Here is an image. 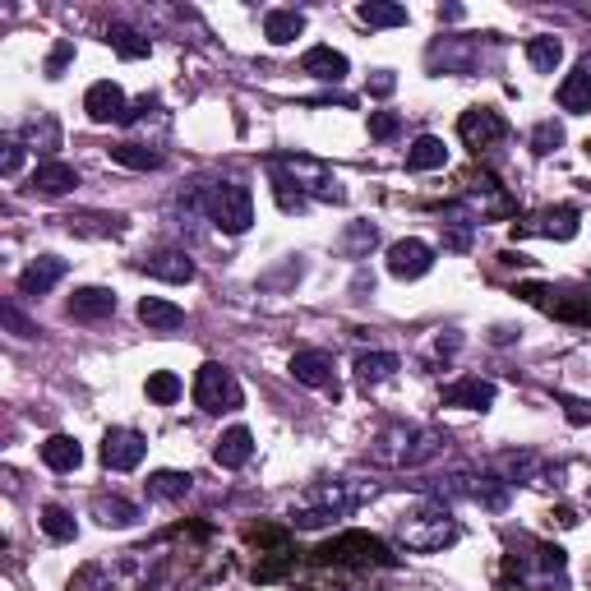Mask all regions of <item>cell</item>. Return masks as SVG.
Returning a JSON list of instances; mask_svg holds the SVG:
<instances>
[{
	"label": "cell",
	"mask_w": 591,
	"mask_h": 591,
	"mask_svg": "<svg viewBox=\"0 0 591 591\" xmlns=\"http://www.w3.org/2000/svg\"><path fill=\"white\" fill-rule=\"evenodd\" d=\"M194 402H199V411H208V416H222V411H241L245 393H241V384H236V374H231L227 365L208 361V365H199V374H194Z\"/></svg>",
	"instance_id": "cell-5"
},
{
	"label": "cell",
	"mask_w": 591,
	"mask_h": 591,
	"mask_svg": "<svg viewBox=\"0 0 591 591\" xmlns=\"http://www.w3.org/2000/svg\"><path fill=\"white\" fill-rule=\"evenodd\" d=\"M139 319L148 324V333H176V328L185 324V310L162 301V296H144V301H139Z\"/></svg>",
	"instance_id": "cell-21"
},
{
	"label": "cell",
	"mask_w": 591,
	"mask_h": 591,
	"mask_svg": "<svg viewBox=\"0 0 591 591\" xmlns=\"http://www.w3.org/2000/svg\"><path fill=\"white\" fill-rule=\"evenodd\" d=\"M194 204L204 208L208 218L218 222V231H227V236H245L254 222V199H250V190L236 181L204 185V190L194 194Z\"/></svg>",
	"instance_id": "cell-2"
},
{
	"label": "cell",
	"mask_w": 591,
	"mask_h": 591,
	"mask_svg": "<svg viewBox=\"0 0 591 591\" xmlns=\"http://www.w3.org/2000/svg\"><path fill=\"white\" fill-rule=\"evenodd\" d=\"M513 236H555V241H573V236H578V208L573 204L541 208L536 218L513 222Z\"/></svg>",
	"instance_id": "cell-8"
},
{
	"label": "cell",
	"mask_w": 591,
	"mask_h": 591,
	"mask_svg": "<svg viewBox=\"0 0 591 591\" xmlns=\"http://www.w3.org/2000/svg\"><path fill=\"white\" fill-rule=\"evenodd\" d=\"M301 33H305L301 10H268L264 14V37L273 42V47H287V42H296Z\"/></svg>",
	"instance_id": "cell-22"
},
{
	"label": "cell",
	"mask_w": 591,
	"mask_h": 591,
	"mask_svg": "<svg viewBox=\"0 0 591 591\" xmlns=\"http://www.w3.org/2000/svg\"><path fill=\"white\" fill-rule=\"evenodd\" d=\"M70 319H79V324H97V319H111L116 314V291L107 287H79L70 296Z\"/></svg>",
	"instance_id": "cell-12"
},
{
	"label": "cell",
	"mask_w": 591,
	"mask_h": 591,
	"mask_svg": "<svg viewBox=\"0 0 591 591\" xmlns=\"http://www.w3.org/2000/svg\"><path fill=\"white\" fill-rule=\"evenodd\" d=\"M296 568V550H278V555H259L254 564V582H278Z\"/></svg>",
	"instance_id": "cell-35"
},
{
	"label": "cell",
	"mask_w": 591,
	"mask_h": 591,
	"mask_svg": "<svg viewBox=\"0 0 591 591\" xmlns=\"http://www.w3.org/2000/svg\"><path fill=\"white\" fill-rule=\"evenodd\" d=\"M291 374L305 388H333V356L328 351H296L291 356Z\"/></svg>",
	"instance_id": "cell-18"
},
{
	"label": "cell",
	"mask_w": 591,
	"mask_h": 591,
	"mask_svg": "<svg viewBox=\"0 0 591 591\" xmlns=\"http://www.w3.org/2000/svg\"><path fill=\"white\" fill-rule=\"evenodd\" d=\"M495 393L499 388L490 379H458L453 388H444V407H462V411H490L495 407Z\"/></svg>",
	"instance_id": "cell-13"
},
{
	"label": "cell",
	"mask_w": 591,
	"mask_h": 591,
	"mask_svg": "<svg viewBox=\"0 0 591 591\" xmlns=\"http://www.w3.org/2000/svg\"><path fill=\"white\" fill-rule=\"evenodd\" d=\"M42 462H47L51 471H74L79 462H84V448H79V439H70V435H51L47 444H42Z\"/></svg>",
	"instance_id": "cell-25"
},
{
	"label": "cell",
	"mask_w": 591,
	"mask_h": 591,
	"mask_svg": "<svg viewBox=\"0 0 591 591\" xmlns=\"http://www.w3.org/2000/svg\"><path fill=\"white\" fill-rule=\"evenodd\" d=\"M527 61L536 65L541 74H555L559 61H564V42H559V37H531V42H527Z\"/></svg>",
	"instance_id": "cell-31"
},
{
	"label": "cell",
	"mask_w": 591,
	"mask_h": 591,
	"mask_svg": "<svg viewBox=\"0 0 591 591\" xmlns=\"http://www.w3.org/2000/svg\"><path fill=\"white\" fill-rule=\"evenodd\" d=\"M374 245H379V231L370 227V222H356V227L347 231V241H342V250L351 254V259H361L365 250H374Z\"/></svg>",
	"instance_id": "cell-37"
},
{
	"label": "cell",
	"mask_w": 591,
	"mask_h": 591,
	"mask_svg": "<svg viewBox=\"0 0 591 591\" xmlns=\"http://www.w3.org/2000/svg\"><path fill=\"white\" fill-rule=\"evenodd\" d=\"M107 42L116 47V56H121V61H144L148 51H153V42H148L144 33H134L130 24H111L107 28Z\"/></svg>",
	"instance_id": "cell-28"
},
{
	"label": "cell",
	"mask_w": 591,
	"mask_h": 591,
	"mask_svg": "<svg viewBox=\"0 0 591 591\" xmlns=\"http://www.w3.org/2000/svg\"><path fill=\"white\" fill-rule=\"evenodd\" d=\"M84 111H88V121H97V125H107V121H121L125 125V116H130L121 84H111V79H102V84L88 88Z\"/></svg>",
	"instance_id": "cell-11"
},
{
	"label": "cell",
	"mask_w": 591,
	"mask_h": 591,
	"mask_svg": "<svg viewBox=\"0 0 591 591\" xmlns=\"http://www.w3.org/2000/svg\"><path fill=\"white\" fill-rule=\"evenodd\" d=\"M97 522H102V527H134V518H139V508L130 504V499H97Z\"/></svg>",
	"instance_id": "cell-33"
},
{
	"label": "cell",
	"mask_w": 591,
	"mask_h": 591,
	"mask_svg": "<svg viewBox=\"0 0 591 591\" xmlns=\"http://www.w3.org/2000/svg\"><path fill=\"white\" fill-rule=\"evenodd\" d=\"M559 144H564V130H559L555 121H541L536 130H531V148H536L541 157H545V153H555Z\"/></svg>",
	"instance_id": "cell-38"
},
{
	"label": "cell",
	"mask_w": 591,
	"mask_h": 591,
	"mask_svg": "<svg viewBox=\"0 0 591 591\" xmlns=\"http://www.w3.org/2000/svg\"><path fill=\"white\" fill-rule=\"evenodd\" d=\"M111 162H121V167H130V171H157L162 167V153L148 144H116L111 148Z\"/></svg>",
	"instance_id": "cell-30"
},
{
	"label": "cell",
	"mask_w": 591,
	"mask_h": 591,
	"mask_svg": "<svg viewBox=\"0 0 591 591\" xmlns=\"http://www.w3.org/2000/svg\"><path fill=\"white\" fill-rule=\"evenodd\" d=\"M70 61H74V42H70V37H61V42L51 47V56H47V79H61Z\"/></svg>",
	"instance_id": "cell-39"
},
{
	"label": "cell",
	"mask_w": 591,
	"mask_h": 591,
	"mask_svg": "<svg viewBox=\"0 0 591 591\" xmlns=\"http://www.w3.org/2000/svg\"><path fill=\"white\" fill-rule=\"evenodd\" d=\"M144 485H148V499H167V504H176V499L190 495L194 476H185V471H153Z\"/></svg>",
	"instance_id": "cell-27"
},
{
	"label": "cell",
	"mask_w": 591,
	"mask_h": 591,
	"mask_svg": "<svg viewBox=\"0 0 591 591\" xmlns=\"http://www.w3.org/2000/svg\"><path fill=\"white\" fill-rule=\"evenodd\" d=\"M398 88V79H393V70H374V79H370V93L374 97H388Z\"/></svg>",
	"instance_id": "cell-44"
},
{
	"label": "cell",
	"mask_w": 591,
	"mask_h": 591,
	"mask_svg": "<svg viewBox=\"0 0 591 591\" xmlns=\"http://www.w3.org/2000/svg\"><path fill=\"white\" fill-rule=\"evenodd\" d=\"M148 278H162V282H194V259L185 250H157L139 259Z\"/></svg>",
	"instance_id": "cell-14"
},
{
	"label": "cell",
	"mask_w": 591,
	"mask_h": 591,
	"mask_svg": "<svg viewBox=\"0 0 591 591\" xmlns=\"http://www.w3.org/2000/svg\"><path fill=\"white\" fill-rule=\"evenodd\" d=\"M144 453H148V444L139 430H107V439H102V462L111 471H134L144 462Z\"/></svg>",
	"instance_id": "cell-10"
},
{
	"label": "cell",
	"mask_w": 591,
	"mask_h": 591,
	"mask_svg": "<svg viewBox=\"0 0 591 591\" xmlns=\"http://www.w3.org/2000/svg\"><path fill=\"white\" fill-rule=\"evenodd\" d=\"M65 278V259H56V254H42V259H33V264L19 273V291L24 296H47L56 282Z\"/></svg>",
	"instance_id": "cell-17"
},
{
	"label": "cell",
	"mask_w": 591,
	"mask_h": 591,
	"mask_svg": "<svg viewBox=\"0 0 591 591\" xmlns=\"http://www.w3.org/2000/svg\"><path fill=\"white\" fill-rule=\"evenodd\" d=\"M42 531H47L51 541H74L79 536V522H74V513L70 508H61V504H47L42 508Z\"/></svg>",
	"instance_id": "cell-32"
},
{
	"label": "cell",
	"mask_w": 591,
	"mask_h": 591,
	"mask_svg": "<svg viewBox=\"0 0 591 591\" xmlns=\"http://www.w3.org/2000/svg\"><path fill=\"white\" fill-rule=\"evenodd\" d=\"M444 218L448 222H439L444 227V245L448 250H471V231H476V213H467V208H458V204H448L444 208Z\"/></svg>",
	"instance_id": "cell-23"
},
{
	"label": "cell",
	"mask_w": 591,
	"mask_h": 591,
	"mask_svg": "<svg viewBox=\"0 0 591 591\" xmlns=\"http://www.w3.org/2000/svg\"><path fill=\"white\" fill-rule=\"evenodd\" d=\"M314 568H398V555L370 531H342L319 550H310Z\"/></svg>",
	"instance_id": "cell-1"
},
{
	"label": "cell",
	"mask_w": 591,
	"mask_h": 591,
	"mask_svg": "<svg viewBox=\"0 0 591 591\" xmlns=\"http://www.w3.org/2000/svg\"><path fill=\"white\" fill-rule=\"evenodd\" d=\"M250 453H254V435L245 430V425H231L227 435L218 439V448H213V462H218V467H227V471H236V467H245V462H250Z\"/></svg>",
	"instance_id": "cell-20"
},
{
	"label": "cell",
	"mask_w": 591,
	"mask_h": 591,
	"mask_svg": "<svg viewBox=\"0 0 591 591\" xmlns=\"http://www.w3.org/2000/svg\"><path fill=\"white\" fill-rule=\"evenodd\" d=\"M28 139H33V144H47V153H51V148L61 144V125L51 121V116H42V121L28 125Z\"/></svg>",
	"instance_id": "cell-40"
},
{
	"label": "cell",
	"mask_w": 591,
	"mask_h": 591,
	"mask_svg": "<svg viewBox=\"0 0 591 591\" xmlns=\"http://www.w3.org/2000/svg\"><path fill=\"white\" fill-rule=\"evenodd\" d=\"M301 70L314 74V79H324V84H342L351 65H347V56H342V51H333V47H310L301 56Z\"/></svg>",
	"instance_id": "cell-19"
},
{
	"label": "cell",
	"mask_w": 591,
	"mask_h": 591,
	"mask_svg": "<svg viewBox=\"0 0 591 591\" xmlns=\"http://www.w3.org/2000/svg\"><path fill=\"white\" fill-rule=\"evenodd\" d=\"M444 162H448V148L435 134H421V139L407 148V171H435V167H444Z\"/></svg>",
	"instance_id": "cell-26"
},
{
	"label": "cell",
	"mask_w": 591,
	"mask_h": 591,
	"mask_svg": "<svg viewBox=\"0 0 591 591\" xmlns=\"http://www.w3.org/2000/svg\"><path fill=\"white\" fill-rule=\"evenodd\" d=\"M0 319H5V328H10L14 338H33V333H37V328H33V324H28L24 314L14 310V305H5V310H0Z\"/></svg>",
	"instance_id": "cell-43"
},
{
	"label": "cell",
	"mask_w": 591,
	"mask_h": 591,
	"mask_svg": "<svg viewBox=\"0 0 591 591\" xmlns=\"http://www.w3.org/2000/svg\"><path fill=\"white\" fill-rule=\"evenodd\" d=\"M513 296H522L527 305L545 310L550 319H564V324L591 328V291H568V287H545V282H518Z\"/></svg>",
	"instance_id": "cell-4"
},
{
	"label": "cell",
	"mask_w": 591,
	"mask_h": 591,
	"mask_svg": "<svg viewBox=\"0 0 591 591\" xmlns=\"http://www.w3.org/2000/svg\"><path fill=\"white\" fill-rule=\"evenodd\" d=\"M536 564H541V573H564V550L559 545H536Z\"/></svg>",
	"instance_id": "cell-42"
},
{
	"label": "cell",
	"mask_w": 591,
	"mask_h": 591,
	"mask_svg": "<svg viewBox=\"0 0 591 591\" xmlns=\"http://www.w3.org/2000/svg\"><path fill=\"white\" fill-rule=\"evenodd\" d=\"M430 268H435V250H430L425 241H416V236L388 245V273H393L398 282H416V278H425Z\"/></svg>",
	"instance_id": "cell-9"
},
{
	"label": "cell",
	"mask_w": 591,
	"mask_h": 591,
	"mask_svg": "<svg viewBox=\"0 0 591 591\" xmlns=\"http://www.w3.org/2000/svg\"><path fill=\"white\" fill-rule=\"evenodd\" d=\"M393 370H398L393 351H365L361 361H356V384L374 388V384H384V379H393Z\"/></svg>",
	"instance_id": "cell-24"
},
{
	"label": "cell",
	"mask_w": 591,
	"mask_h": 591,
	"mask_svg": "<svg viewBox=\"0 0 591 591\" xmlns=\"http://www.w3.org/2000/svg\"><path fill=\"white\" fill-rule=\"evenodd\" d=\"M74 185H79V171H74L70 162H56V157L37 162V171H33V190H37V194H47V199H61V194H70Z\"/></svg>",
	"instance_id": "cell-16"
},
{
	"label": "cell",
	"mask_w": 591,
	"mask_h": 591,
	"mask_svg": "<svg viewBox=\"0 0 591 591\" xmlns=\"http://www.w3.org/2000/svg\"><path fill=\"white\" fill-rule=\"evenodd\" d=\"M181 398V379L171 370H153L148 374V402H157V407H171V402Z\"/></svg>",
	"instance_id": "cell-36"
},
{
	"label": "cell",
	"mask_w": 591,
	"mask_h": 591,
	"mask_svg": "<svg viewBox=\"0 0 591 591\" xmlns=\"http://www.w3.org/2000/svg\"><path fill=\"white\" fill-rule=\"evenodd\" d=\"M398 536H402L407 550H416V555H435V550H444V545L458 541V522L448 518L444 508H430V513L402 518L398 522Z\"/></svg>",
	"instance_id": "cell-6"
},
{
	"label": "cell",
	"mask_w": 591,
	"mask_h": 591,
	"mask_svg": "<svg viewBox=\"0 0 591 591\" xmlns=\"http://www.w3.org/2000/svg\"><path fill=\"white\" fill-rule=\"evenodd\" d=\"M268 176L296 185L301 199H305V190H310L314 199H324V204H342V199H347L338 176H328V167L324 162H314V157H273V162H268Z\"/></svg>",
	"instance_id": "cell-3"
},
{
	"label": "cell",
	"mask_w": 591,
	"mask_h": 591,
	"mask_svg": "<svg viewBox=\"0 0 591 591\" xmlns=\"http://www.w3.org/2000/svg\"><path fill=\"white\" fill-rule=\"evenodd\" d=\"M559 107L573 111V116L591 111V51L582 56L578 65H573V74H568L564 84H559Z\"/></svg>",
	"instance_id": "cell-15"
},
{
	"label": "cell",
	"mask_w": 591,
	"mask_h": 591,
	"mask_svg": "<svg viewBox=\"0 0 591 591\" xmlns=\"http://www.w3.org/2000/svg\"><path fill=\"white\" fill-rule=\"evenodd\" d=\"M19 167H24V144H5V162H0V171H5V176H14Z\"/></svg>",
	"instance_id": "cell-45"
},
{
	"label": "cell",
	"mask_w": 591,
	"mask_h": 591,
	"mask_svg": "<svg viewBox=\"0 0 591 591\" xmlns=\"http://www.w3.org/2000/svg\"><path fill=\"white\" fill-rule=\"evenodd\" d=\"M245 541H250L259 555H278V550H291V531L287 527H268V522H254V527H245Z\"/></svg>",
	"instance_id": "cell-29"
},
{
	"label": "cell",
	"mask_w": 591,
	"mask_h": 591,
	"mask_svg": "<svg viewBox=\"0 0 591 591\" xmlns=\"http://www.w3.org/2000/svg\"><path fill=\"white\" fill-rule=\"evenodd\" d=\"M458 134H462V144L481 157V153H490V148H499L508 139V121L495 107H471L458 116Z\"/></svg>",
	"instance_id": "cell-7"
},
{
	"label": "cell",
	"mask_w": 591,
	"mask_h": 591,
	"mask_svg": "<svg viewBox=\"0 0 591 591\" xmlns=\"http://www.w3.org/2000/svg\"><path fill=\"white\" fill-rule=\"evenodd\" d=\"M356 19L370 28H398V24H407V10L402 5H384V0H370V5L356 10Z\"/></svg>",
	"instance_id": "cell-34"
},
{
	"label": "cell",
	"mask_w": 591,
	"mask_h": 591,
	"mask_svg": "<svg viewBox=\"0 0 591 591\" xmlns=\"http://www.w3.org/2000/svg\"><path fill=\"white\" fill-rule=\"evenodd\" d=\"M398 130H402V121L393 116V111H370V134L374 139H393Z\"/></svg>",
	"instance_id": "cell-41"
}]
</instances>
